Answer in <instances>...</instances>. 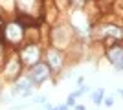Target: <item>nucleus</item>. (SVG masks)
<instances>
[{"label": "nucleus", "instance_id": "obj_1", "mask_svg": "<svg viewBox=\"0 0 123 110\" xmlns=\"http://www.w3.org/2000/svg\"><path fill=\"white\" fill-rule=\"evenodd\" d=\"M50 73H51V70H50V66H48V64L37 63L35 66H33L31 75H30L28 79L31 81V84H39V83H42V81H46V79L50 77Z\"/></svg>", "mask_w": 123, "mask_h": 110}, {"label": "nucleus", "instance_id": "obj_2", "mask_svg": "<svg viewBox=\"0 0 123 110\" xmlns=\"http://www.w3.org/2000/svg\"><path fill=\"white\" fill-rule=\"evenodd\" d=\"M4 37L9 42H20L22 39V26L18 22H13V24H7L4 28Z\"/></svg>", "mask_w": 123, "mask_h": 110}, {"label": "nucleus", "instance_id": "obj_3", "mask_svg": "<svg viewBox=\"0 0 123 110\" xmlns=\"http://www.w3.org/2000/svg\"><path fill=\"white\" fill-rule=\"evenodd\" d=\"M108 61L116 66L118 72H121V68H123V50H121L119 44H116L112 50H108Z\"/></svg>", "mask_w": 123, "mask_h": 110}, {"label": "nucleus", "instance_id": "obj_4", "mask_svg": "<svg viewBox=\"0 0 123 110\" xmlns=\"http://www.w3.org/2000/svg\"><path fill=\"white\" fill-rule=\"evenodd\" d=\"M22 61L24 63H30V64H35L39 61V48L37 46H28L22 52Z\"/></svg>", "mask_w": 123, "mask_h": 110}, {"label": "nucleus", "instance_id": "obj_5", "mask_svg": "<svg viewBox=\"0 0 123 110\" xmlns=\"http://www.w3.org/2000/svg\"><path fill=\"white\" fill-rule=\"evenodd\" d=\"M61 64H62V57H61V53H57V52H48V66H50L51 72H57V70L61 68Z\"/></svg>", "mask_w": 123, "mask_h": 110}, {"label": "nucleus", "instance_id": "obj_6", "mask_svg": "<svg viewBox=\"0 0 123 110\" xmlns=\"http://www.w3.org/2000/svg\"><path fill=\"white\" fill-rule=\"evenodd\" d=\"M30 92H31V81H30L28 77L20 79V81L17 83V86H15V94H20V95H30Z\"/></svg>", "mask_w": 123, "mask_h": 110}, {"label": "nucleus", "instance_id": "obj_7", "mask_svg": "<svg viewBox=\"0 0 123 110\" xmlns=\"http://www.w3.org/2000/svg\"><path fill=\"white\" fill-rule=\"evenodd\" d=\"M103 95H105V90L103 88H98L92 92V101L96 103V105H99V103H103Z\"/></svg>", "mask_w": 123, "mask_h": 110}, {"label": "nucleus", "instance_id": "obj_8", "mask_svg": "<svg viewBox=\"0 0 123 110\" xmlns=\"http://www.w3.org/2000/svg\"><path fill=\"white\" fill-rule=\"evenodd\" d=\"M103 99H105V101H103V105H105V106H112L114 105V97H103Z\"/></svg>", "mask_w": 123, "mask_h": 110}, {"label": "nucleus", "instance_id": "obj_9", "mask_svg": "<svg viewBox=\"0 0 123 110\" xmlns=\"http://www.w3.org/2000/svg\"><path fill=\"white\" fill-rule=\"evenodd\" d=\"M35 103H46V97H44V95H39V97H35Z\"/></svg>", "mask_w": 123, "mask_h": 110}, {"label": "nucleus", "instance_id": "obj_10", "mask_svg": "<svg viewBox=\"0 0 123 110\" xmlns=\"http://www.w3.org/2000/svg\"><path fill=\"white\" fill-rule=\"evenodd\" d=\"M46 110H68V106L66 105H61V106H55V108L51 106V108H46Z\"/></svg>", "mask_w": 123, "mask_h": 110}, {"label": "nucleus", "instance_id": "obj_11", "mask_svg": "<svg viewBox=\"0 0 123 110\" xmlns=\"http://www.w3.org/2000/svg\"><path fill=\"white\" fill-rule=\"evenodd\" d=\"M75 105V97H72V95H70V97H68V105L66 106H74Z\"/></svg>", "mask_w": 123, "mask_h": 110}, {"label": "nucleus", "instance_id": "obj_12", "mask_svg": "<svg viewBox=\"0 0 123 110\" xmlns=\"http://www.w3.org/2000/svg\"><path fill=\"white\" fill-rule=\"evenodd\" d=\"M75 110H85V106L83 105H75Z\"/></svg>", "mask_w": 123, "mask_h": 110}]
</instances>
